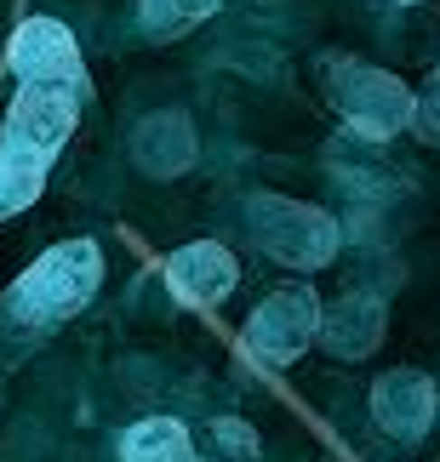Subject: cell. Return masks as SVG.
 Returning <instances> with one entry per match:
<instances>
[{
    "label": "cell",
    "instance_id": "6da1fadb",
    "mask_svg": "<svg viewBox=\"0 0 440 462\" xmlns=\"http://www.w3.org/2000/svg\"><path fill=\"white\" fill-rule=\"evenodd\" d=\"M98 274H103V257H98L92 240L51 245L23 274V286L12 291V309H23L29 319H63L69 309H80L86 297L98 291Z\"/></svg>",
    "mask_w": 440,
    "mask_h": 462
},
{
    "label": "cell",
    "instance_id": "7a4b0ae2",
    "mask_svg": "<svg viewBox=\"0 0 440 462\" xmlns=\"http://www.w3.org/2000/svg\"><path fill=\"white\" fill-rule=\"evenodd\" d=\"M314 331H321V303H314L309 286H286L275 297H263V309L252 314V326H246V354H252L257 365H292L297 354L314 343Z\"/></svg>",
    "mask_w": 440,
    "mask_h": 462
},
{
    "label": "cell",
    "instance_id": "3957f363",
    "mask_svg": "<svg viewBox=\"0 0 440 462\" xmlns=\"http://www.w3.org/2000/svg\"><path fill=\"white\" fill-rule=\"evenodd\" d=\"M252 235L292 269H321L338 252V223L326 211L292 200H252Z\"/></svg>",
    "mask_w": 440,
    "mask_h": 462
},
{
    "label": "cell",
    "instance_id": "277c9868",
    "mask_svg": "<svg viewBox=\"0 0 440 462\" xmlns=\"http://www.w3.org/2000/svg\"><path fill=\"white\" fill-rule=\"evenodd\" d=\"M338 109H343L349 126L366 132V137H395L417 115V103H412V92L395 75L366 69V63H349L338 75Z\"/></svg>",
    "mask_w": 440,
    "mask_h": 462
},
{
    "label": "cell",
    "instance_id": "5b68a950",
    "mask_svg": "<svg viewBox=\"0 0 440 462\" xmlns=\"http://www.w3.org/2000/svg\"><path fill=\"white\" fill-rule=\"evenodd\" d=\"M75 132V97L63 86H29V92L12 97L6 126H0V143L23 149L34 160H51L63 149V137Z\"/></svg>",
    "mask_w": 440,
    "mask_h": 462
},
{
    "label": "cell",
    "instance_id": "8992f818",
    "mask_svg": "<svg viewBox=\"0 0 440 462\" xmlns=\"http://www.w3.org/2000/svg\"><path fill=\"white\" fill-rule=\"evenodd\" d=\"M6 58L29 86H69L80 75V46L58 17H29V23L12 34Z\"/></svg>",
    "mask_w": 440,
    "mask_h": 462
},
{
    "label": "cell",
    "instance_id": "52a82bcc",
    "mask_svg": "<svg viewBox=\"0 0 440 462\" xmlns=\"http://www.w3.org/2000/svg\"><path fill=\"white\" fill-rule=\"evenodd\" d=\"M235 280H240V263L229 257L218 240H195V245H183V252L166 263V286L178 291L183 303H195V309L223 303V297L235 291Z\"/></svg>",
    "mask_w": 440,
    "mask_h": 462
},
{
    "label": "cell",
    "instance_id": "ba28073f",
    "mask_svg": "<svg viewBox=\"0 0 440 462\" xmlns=\"http://www.w3.org/2000/svg\"><path fill=\"white\" fill-rule=\"evenodd\" d=\"M372 411L389 434L417 439L435 422V383L417 377V371H389V377H378V388H372Z\"/></svg>",
    "mask_w": 440,
    "mask_h": 462
},
{
    "label": "cell",
    "instance_id": "9c48e42d",
    "mask_svg": "<svg viewBox=\"0 0 440 462\" xmlns=\"http://www.w3.org/2000/svg\"><path fill=\"white\" fill-rule=\"evenodd\" d=\"M120 462H195L189 451V429L178 417H144L120 439Z\"/></svg>",
    "mask_w": 440,
    "mask_h": 462
},
{
    "label": "cell",
    "instance_id": "30bf717a",
    "mask_svg": "<svg viewBox=\"0 0 440 462\" xmlns=\"http://www.w3.org/2000/svg\"><path fill=\"white\" fill-rule=\"evenodd\" d=\"M321 331H326L332 354H366V348L378 343L383 319H378V303H372V297H355V303H343L332 319H321Z\"/></svg>",
    "mask_w": 440,
    "mask_h": 462
},
{
    "label": "cell",
    "instance_id": "8fae6325",
    "mask_svg": "<svg viewBox=\"0 0 440 462\" xmlns=\"http://www.w3.org/2000/svg\"><path fill=\"white\" fill-rule=\"evenodd\" d=\"M41 177H46V160H34L23 149L0 143V206H23L41 194Z\"/></svg>",
    "mask_w": 440,
    "mask_h": 462
},
{
    "label": "cell",
    "instance_id": "7c38bea8",
    "mask_svg": "<svg viewBox=\"0 0 440 462\" xmlns=\"http://www.w3.org/2000/svg\"><path fill=\"white\" fill-rule=\"evenodd\" d=\"M137 12H144V23L154 34H178L189 23H201V17H212L218 0H137Z\"/></svg>",
    "mask_w": 440,
    "mask_h": 462
},
{
    "label": "cell",
    "instance_id": "4fadbf2b",
    "mask_svg": "<svg viewBox=\"0 0 440 462\" xmlns=\"http://www.w3.org/2000/svg\"><path fill=\"white\" fill-rule=\"evenodd\" d=\"M417 120H424V132L440 137V75H435V92L424 97V109H417Z\"/></svg>",
    "mask_w": 440,
    "mask_h": 462
}]
</instances>
